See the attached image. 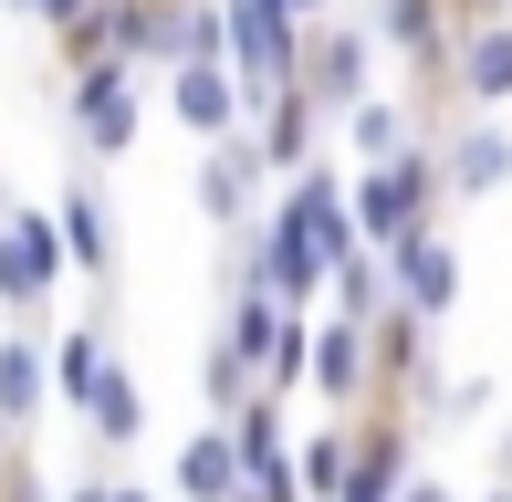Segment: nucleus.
I'll use <instances>...</instances> for the list:
<instances>
[{
	"instance_id": "f257e3e1",
	"label": "nucleus",
	"mask_w": 512,
	"mask_h": 502,
	"mask_svg": "<svg viewBox=\"0 0 512 502\" xmlns=\"http://www.w3.org/2000/svg\"><path fill=\"white\" fill-rule=\"evenodd\" d=\"M230 74H241L251 105H272L293 84V53H304V21H293V0H230Z\"/></svg>"
},
{
	"instance_id": "f03ea898",
	"label": "nucleus",
	"mask_w": 512,
	"mask_h": 502,
	"mask_svg": "<svg viewBox=\"0 0 512 502\" xmlns=\"http://www.w3.org/2000/svg\"><path fill=\"white\" fill-rule=\"evenodd\" d=\"M429 210H439V168H429L418 147L377 157V168H366V189H356V231H366V241H398V231H418Z\"/></svg>"
},
{
	"instance_id": "7ed1b4c3",
	"label": "nucleus",
	"mask_w": 512,
	"mask_h": 502,
	"mask_svg": "<svg viewBox=\"0 0 512 502\" xmlns=\"http://www.w3.org/2000/svg\"><path fill=\"white\" fill-rule=\"evenodd\" d=\"M63 262H74V251H63V220H42V210H0V304L32 314L42 293H53Z\"/></svg>"
},
{
	"instance_id": "20e7f679",
	"label": "nucleus",
	"mask_w": 512,
	"mask_h": 502,
	"mask_svg": "<svg viewBox=\"0 0 512 502\" xmlns=\"http://www.w3.org/2000/svg\"><path fill=\"white\" fill-rule=\"evenodd\" d=\"M387 283H398V304L418 314V325H439V314L460 304V251L429 231V220H418V231H398L387 241Z\"/></svg>"
},
{
	"instance_id": "39448f33",
	"label": "nucleus",
	"mask_w": 512,
	"mask_h": 502,
	"mask_svg": "<svg viewBox=\"0 0 512 502\" xmlns=\"http://www.w3.org/2000/svg\"><path fill=\"white\" fill-rule=\"evenodd\" d=\"M366 42L377 32H356V21H314L304 32V53H293V95H314V105H356L366 95Z\"/></svg>"
},
{
	"instance_id": "423d86ee",
	"label": "nucleus",
	"mask_w": 512,
	"mask_h": 502,
	"mask_svg": "<svg viewBox=\"0 0 512 502\" xmlns=\"http://www.w3.org/2000/svg\"><path fill=\"white\" fill-rule=\"evenodd\" d=\"M74 126H84V147L95 157H126L136 147V84H126V63L115 53H95L74 74Z\"/></svg>"
},
{
	"instance_id": "0eeeda50",
	"label": "nucleus",
	"mask_w": 512,
	"mask_h": 502,
	"mask_svg": "<svg viewBox=\"0 0 512 502\" xmlns=\"http://www.w3.org/2000/svg\"><path fill=\"white\" fill-rule=\"evenodd\" d=\"M241 74H230V63L220 53H189V63H178V116H189L199 136H230V126H241Z\"/></svg>"
},
{
	"instance_id": "6e6552de",
	"label": "nucleus",
	"mask_w": 512,
	"mask_h": 502,
	"mask_svg": "<svg viewBox=\"0 0 512 502\" xmlns=\"http://www.w3.org/2000/svg\"><path fill=\"white\" fill-rule=\"evenodd\" d=\"M251 168H262V136H241V126H230L220 147H209V168H199V210L220 220V231L251 210Z\"/></svg>"
},
{
	"instance_id": "1a4fd4ad",
	"label": "nucleus",
	"mask_w": 512,
	"mask_h": 502,
	"mask_svg": "<svg viewBox=\"0 0 512 502\" xmlns=\"http://www.w3.org/2000/svg\"><path fill=\"white\" fill-rule=\"evenodd\" d=\"M324 398H366V377H377V356H366V325L356 314H335V325H314V367H304Z\"/></svg>"
},
{
	"instance_id": "9d476101",
	"label": "nucleus",
	"mask_w": 512,
	"mask_h": 502,
	"mask_svg": "<svg viewBox=\"0 0 512 502\" xmlns=\"http://www.w3.org/2000/svg\"><path fill=\"white\" fill-rule=\"evenodd\" d=\"M460 105H512V21H481L471 42H460Z\"/></svg>"
},
{
	"instance_id": "9b49d317",
	"label": "nucleus",
	"mask_w": 512,
	"mask_h": 502,
	"mask_svg": "<svg viewBox=\"0 0 512 502\" xmlns=\"http://www.w3.org/2000/svg\"><path fill=\"white\" fill-rule=\"evenodd\" d=\"M178 492L189 502H241V440H230V429H199V440L178 450Z\"/></svg>"
},
{
	"instance_id": "f8f14e48",
	"label": "nucleus",
	"mask_w": 512,
	"mask_h": 502,
	"mask_svg": "<svg viewBox=\"0 0 512 502\" xmlns=\"http://www.w3.org/2000/svg\"><path fill=\"white\" fill-rule=\"evenodd\" d=\"M42 387H53L42 346H32V335H0V429H32L42 419Z\"/></svg>"
},
{
	"instance_id": "ddd939ff",
	"label": "nucleus",
	"mask_w": 512,
	"mask_h": 502,
	"mask_svg": "<svg viewBox=\"0 0 512 502\" xmlns=\"http://www.w3.org/2000/svg\"><path fill=\"white\" fill-rule=\"evenodd\" d=\"M63 251H74V262H84V283H105V272H115V220H105V199L95 189H63Z\"/></svg>"
},
{
	"instance_id": "4468645a",
	"label": "nucleus",
	"mask_w": 512,
	"mask_h": 502,
	"mask_svg": "<svg viewBox=\"0 0 512 502\" xmlns=\"http://www.w3.org/2000/svg\"><path fill=\"white\" fill-rule=\"evenodd\" d=\"M502 178H512V136H502V126H471V136L450 147V178H439V189H460V199H492Z\"/></svg>"
},
{
	"instance_id": "2eb2a0df",
	"label": "nucleus",
	"mask_w": 512,
	"mask_h": 502,
	"mask_svg": "<svg viewBox=\"0 0 512 502\" xmlns=\"http://www.w3.org/2000/svg\"><path fill=\"white\" fill-rule=\"evenodd\" d=\"M398 429H377V440H356V461H345V492L335 502H398Z\"/></svg>"
},
{
	"instance_id": "dca6fc26",
	"label": "nucleus",
	"mask_w": 512,
	"mask_h": 502,
	"mask_svg": "<svg viewBox=\"0 0 512 502\" xmlns=\"http://www.w3.org/2000/svg\"><path fill=\"white\" fill-rule=\"evenodd\" d=\"M345 461H356V440H345V429H314V440H304V461H293L304 502H335V492H345Z\"/></svg>"
},
{
	"instance_id": "f3484780",
	"label": "nucleus",
	"mask_w": 512,
	"mask_h": 502,
	"mask_svg": "<svg viewBox=\"0 0 512 502\" xmlns=\"http://www.w3.org/2000/svg\"><path fill=\"white\" fill-rule=\"evenodd\" d=\"M377 42H398V53H439V11H429V0H377Z\"/></svg>"
},
{
	"instance_id": "a211bd4d",
	"label": "nucleus",
	"mask_w": 512,
	"mask_h": 502,
	"mask_svg": "<svg viewBox=\"0 0 512 502\" xmlns=\"http://www.w3.org/2000/svg\"><path fill=\"white\" fill-rule=\"evenodd\" d=\"M95 377H105V335H95V325H74V335L53 346V387H74V398H95Z\"/></svg>"
},
{
	"instance_id": "6ab92c4d",
	"label": "nucleus",
	"mask_w": 512,
	"mask_h": 502,
	"mask_svg": "<svg viewBox=\"0 0 512 502\" xmlns=\"http://www.w3.org/2000/svg\"><path fill=\"white\" fill-rule=\"evenodd\" d=\"M95 440H136V377L105 356V377H95Z\"/></svg>"
},
{
	"instance_id": "aec40b11",
	"label": "nucleus",
	"mask_w": 512,
	"mask_h": 502,
	"mask_svg": "<svg viewBox=\"0 0 512 502\" xmlns=\"http://www.w3.org/2000/svg\"><path fill=\"white\" fill-rule=\"evenodd\" d=\"M345 136H356V157H398L408 147V105H356Z\"/></svg>"
},
{
	"instance_id": "412c9836",
	"label": "nucleus",
	"mask_w": 512,
	"mask_h": 502,
	"mask_svg": "<svg viewBox=\"0 0 512 502\" xmlns=\"http://www.w3.org/2000/svg\"><path fill=\"white\" fill-rule=\"evenodd\" d=\"M324 283H335V304H345V314H356V325H366V314H377V293H387V272L366 262V251H345V262L324 272Z\"/></svg>"
},
{
	"instance_id": "4be33fe9",
	"label": "nucleus",
	"mask_w": 512,
	"mask_h": 502,
	"mask_svg": "<svg viewBox=\"0 0 512 502\" xmlns=\"http://www.w3.org/2000/svg\"><path fill=\"white\" fill-rule=\"evenodd\" d=\"M209 408H220V419L241 408V346H220V356H209Z\"/></svg>"
},
{
	"instance_id": "5701e85b",
	"label": "nucleus",
	"mask_w": 512,
	"mask_h": 502,
	"mask_svg": "<svg viewBox=\"0 0 512 502\" xmlns=\"http://www.w3.org/2000/svg\"><path fill=\"white\" fill-rule=\"evenodd\" d=\"M32 11H42V21H63V32H74V21L95 11V0H32Z\"/></svg>"
},
{
	"instance_id": "b1692460",
	"label": "nucleus",
	"mask_w": 512,
	"mask_h": 502,
	"mask_svg": "<svg viewBox=\"0 0 512 502\" xmlns=\"http://www.w3.org/2000/svg\"><path fill=\"white\" fill-rule=\"evenodd\" d=\"M398 502H450V492H439V482H398Z\"/></svg>"
},
{
	"instance_id": "393cba45",
	"label": "nucleus",
	"mask_w": 512,
	"mask_h": 502,
	"mask_svg": "<svg viewBox=\"0 0 512 502\" xmlns=\"http://www.w3.org/2000/svg\"><path fill=\"white\" fill-rule=\"evenodd\" d=\"M293 21H324V0H293Z\"/></svg>"
},
{
	"instance_id": "a878e982",
	"label": "nucleus",
	"mask_w": 512,
	"mask_h": 502,
	"mask_svg": "<svg viewBox=\"0 0 512 502\" xmlns=\"http://www.w3.org/2000/svg\"><path fill=\"white\" fill-rule=\"evenodd\" d=\"M105 502H157V492H105Z\"/></svg>"
},
{
	"instance_id": "bb28decb",
	"label": "nucleus",
	"mask_w": 512,
	"mask_h": 502,
	"mask_svg": "<svg viewBox=\"0 0 512 502\" xmlns=\"http://www.w3.org/2000/svg\"><path fill=\"white\" fill-rule=\"evenodd\" d=\"M0 11H32V0H0Z\"/></svg>"
}]
</instances>
